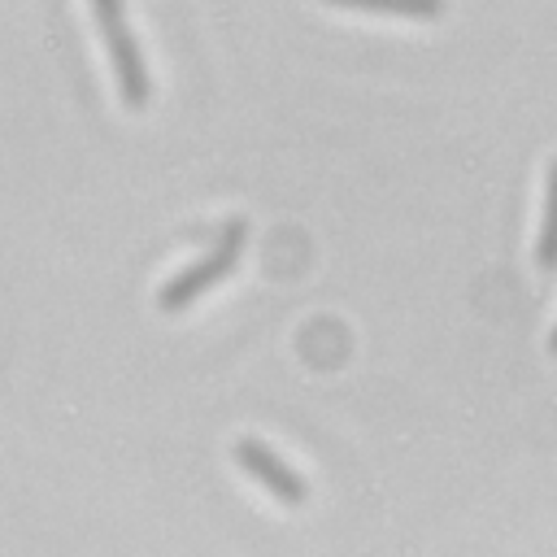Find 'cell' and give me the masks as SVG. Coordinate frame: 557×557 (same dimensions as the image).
Segmentation results:
<instances>
[{"mask_svg":"<svg viewBox=\"0 0 557 557\" xmlns=\"http://www.w3.org/2000/svg\"><path fill=\"white\" fill-rule=\"evenodd\" d=\"M535 265L544 274H557V157L548 161V187H544V222H540Z\"/></svg>","mask_w":557,"mask_h":557,"instance_id":"277c9868","label":"cell"},{"mask_svg":"<svg viewBox=\"0 0 557 557\" xmlns=\"http://www.w3.org/2000/svg\"><path fill=\"white\" fill-rule=\"evenodd\" d=\"M235 461H239L274 500H283V505H305V479H300L274 448H265L261 440H252V435L235 440Z\"/></svg>","mask_w":557,"mask_h":557,"instance_id":"3957f363","label":"cell"},{"mask_svg":"<svg viewBox=\"0 0 557 557\" xmlns=\"http://www.w3.org/2000/svg\"><path fill=\"white\" fill-rule=\"evenodd\" d=\"M548 352L557 357V326H553V335H548Z\"/></svg>","mask_w":557,"mask_h":557,"instance_id":"8992f818","label":"cell"},{"mask_svg":"<svg viewBox=\"0 0 557 557\" xmlns=\"http://www.w3.org/2000/svg\"><path fill=\"white\" fill-rule=\"evenodd\" d=\"M331 9H361V13H387V17H413L431 22L444 13V0H322Z\"/></svg>","mask_w":557,"mask_h":557,"instance_id":"5b68a950","label":"cell"},{"mask_svg":"<svg viewBox=\"0 0 557 557\" xmlns=\"http://www.w3.org/2000/svg\"><path fill=\"white\" fill-rule=\"evenodd\" d=\"M91 9H96V22H100L109 61H113V78H117L122 104H126V109H144L148 96H152V83H148L139 44H135V35H131V26H126V4H122V0H91Z\"/></svg>","mask_w":557,"mask_h":557,"instance_id":"7a4b0ae2","label":"cell"},{"mask_svg":"<svg viewBox=\"0 0 557 557\" xmlns=\"http://www.w3.org/2000/svg\"><path fill=\"white\" fill-rule=\"evenodd\" d=\"M244 239H248V222L244 218H231L226 226H222V235L213 239V248L196 261V265H187V270H178L161 292H157V305L165 309V313H178V309H187L196 296H205L213 283H222L235 265H239V252H244Z\"/></svg>","mask_w":557,"mask_h":557,"instance_id":"6da1fadb","label":"cell"}]
</instances>
